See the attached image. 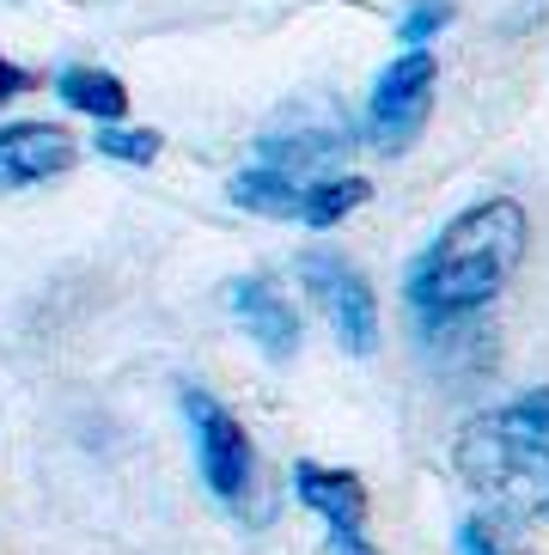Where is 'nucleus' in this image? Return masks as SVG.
I'll return each instance as SVG.
<instances>
[{"mask_svg":"<svg viewBox=\"0 0 549 555\" xmlns=\"http://www.w3.org/2000/svg\"><path fill=\"white\" fill-rule=\"evenodd\" d=\"M293 494H299V506H311L323 519L330 555H379L367 538V482H360L355 470L299 457V464H293Z\"/></svg>","mask_w":549,"mask_h":555,"instance_id":"obj_7","label":"nucleus"},{"mask_svg":"<svg viewBox=\"0 0 549 555\" xmlns=\"http://www.w3.org/2000/svg\"><path fill=\"white\" fill-rule=\"evenodd\" d=\"M227 196L251 214H269V220H306V227H342L360 202L372 196L367 178H288V171H269V165H244L239 178L227 183Z\"/></svg>","mask_w":549,"mask_h":555,"instance_id":"obj_3","label":"nucleus"},{"mask_svg":"<svg viewBox=\"0 0 549 555\" xmlns=\"http://www.w3.org/2000/svg\"><path fill=\"white\" fill-rule=\"evenodd\" d=\"M452 543H458V555H507L501 519H495V513H476V519H464Z\"/></svg>","mask_w":549,"mask_h":555,"instance_id":"obj_14","label":"nucleus"},{"mask_svg":"<svg viewBox=\"0 0 549 555\" xmlns=\"http://www.w3.org/2000/svg\"><path fill=\"white\" fill-rule=\"evenodd\" d=\"M434 86H439V62L427 50L397 55L367 99V141L372 147L379 153L416 147V134L427 129V111H434Z\"/></svg>","mask_w":549,"mask_h":555,"instance_id":"obj_6","label":"nucleus"},{"mask_svg":"<svg viewBox=\"0 0 549 555\" xmlns=\"http://www.w3.org/2000/svg\"><path fill=\"white\" fill-rule=\"evenodd\" d=\"M452 470L495 519H549V385L470 415L452 440Z\"/></svg>","mask_w":549,"mask_h":555,"instance_id":"obj_2","label":"nucleus"},{"mask_svg":"<svg viewBox=\"0 0 549 555\" xmlns=\"http://www.w3.org/2000/svg\"><path fill=\"white\" fill-rule=\"evenodd\" d=\"M98 153L104 159H116V165H153L165 153V134L159 129H98Z\"/></svg>","mask_w":549,"mask_h":555,"instance_id":"obj_12","label":"nucleus"},{"mask_svg":"<svg viewBox=\"0 0 549 555\" xmlns=\"http://www.w3.org/2000/svg\"><path fill=\"white\" fill-rule=\"evenodd\" d=\"M55 92H62L67 111L98 116V129H123V116H129V86L116 80L111 67H62Z\"/></svg>","mask_w":549,"mask_h":555,"instance_id":"obj_10","label":"nucleus"},{"mask_svg":"<svg viewBox=\"0 0 549 555\" xmlns=\"http://www.w3.org/2000/svg\"><path fill=\"white\" fill-rule=\"evenodd\" d=\"M74 134L62 122H0V190H31L74 165Z\"/></svg>","mask_w":549,"mask_h":555,"instance_id":"obj_9","label":"nucleus"},{"mask_svg":"<svg viewBox=\"0 0 549 555\" xmlns=\"http://www.w3.org/2000/svg\"><path fill=\"white\" fill-rule=\"evenodd\" d=\"M525 238H532V220L513 196H488V202H470L464 214H452L434 232V245L409 262V281H404L421 324H458L470 311H483L513 281Z\"/></svg>","mask_w":549,"mask_h":555,"instance_id":"obj_1","label":"nucleus"},{"mask_svg":"<svg viewBox=\"0 0 549 555\" xmlns=\"http://www.w3.org/2000/svg\"><path fill=\"white\" fill-rule=\"evenodd\" d=\"M342 153H348V134L323 122V129L263 134L257 165H269V171H288V178H299V165H342Z\"/></svg>","mask_w":549,"mask_h":555,"instance_id":"obj_11","label":"nucleus"},{"mask_svg":"<svg viewBox=\"0 0 549 555\" xmlns=\"http://www.w3.org/2000/svg\"><path fill=\"white\" fill-rule=\"evenodd\" d=\"M37 86H43V74H31V67H18V62L0 55V104L25 99V92H37Z\"/></svg>","mask_w":549,"mask_h":555,"instance_id":"obj_15","label":"nucleus"},{"mask_svg":"<svg viewBox=\"0 0 549 555\" xmlns=\"http://www.w3.org/2000/svg\"><path fill=\"white\" fill-rule=\"evenodd\" d=\"M183 422H190V434H195V470H202V482L214 489V501L244 506V494L257 482V452H251L244 422L220 403V397L195 391V385H183Z\"/></svg>","mask_w":549,"mask_h":555,"instance_id":"obj_4","label":"nucleus"},{"mask_svg":"<svg viewBox=\"0 0 549 555\" xmlns=\"http://www.w3.org/2000/svg\"><path fill=\"white\" fill-rule=\"evenodd\" d=\"M227 306H232V318L244 324V336H251L269 360L299 354V311H293V299L281 294V281L274 275H239L227 287Z\"/></svg>","mask_w":549,"mask_h":555,"instance_id":"obj_8","label":"nucleus"},{"mask_svg":"<svg viewBox=\"0 0 549 555\" xmlns=\"http://www.w3.org/2000/svg\"><path fill=\"white\" fill-rule=\"evenodd\" d=\"M446 25H452V0H409L404 18H397V37L409 50H427V37L446 31Z\"/></svg>","mask_w":549,"mask_h":555,"instance_id":"obj_13","label":"nucleus"},{"mask_svg":"<svg viewBox=\"0 0 549 555\" xmlns=\"http://www.w3.org/2000/svg\"><path fill=\"white\" fill-rule=\"evenodd\" d=\"M299 287L311 294V306L323 311V324L336 330V343L348 354L367 360L379 348V294H372V281L348 257H336V250H306L299 257Z\"/></svg>","mask_w":549,"mask_h":555,"instance_id":"obj_5","label":"nucleus"}]
</instances>
